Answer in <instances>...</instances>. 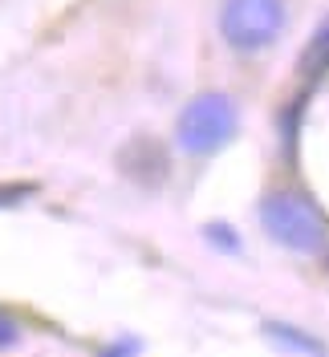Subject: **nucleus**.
Instances as JSON below:
<instances>
[{
  "mask_svg": "<svg viewBox=\"0 0 329 357\" xmlns=\"http://www.w3.org/2000/svg\"><path fill=\"white\" fill-rule=\"evenodd\" d=\"M264 337L285 357H326V345L317 337L297 329V325H285V321H264Z\"/></svg>",
  "mask_w": 329,
  "mask_h": 357,
  "instance_id": "5",
  "label": "nucleus"
},
{
  "mask_svg": "<svg viewBox=\"0 0 329 357\" xmlns=\"http://www.w3.org/2000/svg\"><path fill=\"white\" fill-rule=\"evenodd\" d=\"M207 240L224 252H240V240H236V231L228 227V223H207Z\"/></svg>",
  "mask_w": 329,
  "mask_h": 357,
  "instance_id": "7",
  "label": "nucleus"
},
{
  "mask_svg": "<svg viewBox=\"0 0 329 357\" xmlns=\"http://www.w3.org/2000/svg\"><path fill=\"white\" fill-rule=\"evenodd\" d=\"M285 29V0H228L219 13V33L236 53H261Z\"/></svg>",
  "mask_w": 329,
  "mask_h": 357,
  "instance_id": "3",
  "label": "nucleus"
},
{
  "mask_svg": "<svg viewBox=\"0 0 329 357\" xmlns=\"http://www.w3.org/2000/svg\"><path fill=\"white\" fill-rule=\"evenodd\" d=\"M236 126H240V114L228 93H196L179 114L175 134L187 155H216L219 146L232 142Z\"/></svg>",
  "mask_w": 329,
  "mask_h": 357,
  "instance_id": "2",
  "label": "nucleus"
},
{
  "mask_svg": "<svg viewBox=\"0 0 329 357\" xmlns=\"http://www.w3.org/2000/svg\"><path fill=\"white\" fill-rule=\"evenodd\" d=\"M118 171L134 178L138 187H159L167 178V151L151 138H134L118 151Z\"/></svg>",
  "mask_w": 329,
  "mask_h": 357,
  "instance_id": "4",
  "label": "nucleus"
},
{
  "mask_svg": "<svg viewBox=\"0 0 329 357\" xmlns=\"http://www.w3.org/2000/svg\"><path fill=\"white\" fill-rule=\"evenodd\" d=\"M326 69H329V17L321 21V29L313 33L305 57H301V73H305V77H321Z\"/></svg>",
  "mask_w": 329,
  "mask_h": 357,
  "instance_id": "6",
  "label": "nucleus"
},
{
  "mask_svg": "<svg viewBox=\"0 0 329 357\" xmlns=\"http://www.w3.org/2000/svg\"><path fill=\"white\" fill-rule=\"evenodd\" d=\"M21 341V325L8 317V312H0V349H8V345H17Z\"/></svg>",
  "mask_w": 329,
  "mask_h": 357,
  "instance_id": "8",
  "label": "nucleus"
},
{
  "mask_svg": "<svg viewBox=\"0 0 329 357\" xmlns=\"http://www.w3.org/2000/svg\"><path fill=\"white\" fill-rule=\"evenodd\" d=\"M37 187L33 183H13V187H0V203H21V195H33Z\"/></svg>",
  "mask_w": 329,
  "mask_h": 357,
  "instance_id": "9",
  "label": "nucleus"
},
{
  "mask_svg": "<svg viewBox=\"0 0 329 357\" xmlns=\"http://www.w3.org/2000/svg\"><path fill=\"white\" fill-rule=\"evenodd\" d=\"M261 227L268 240L293 252H321L329 240V220L301 191H272L261 203Z\"/></svg>",
  "mask_w": 329,
  "mask_h": 357,
  "instance_id": "1",
  "label": "nucleus"
}]
</instances>
